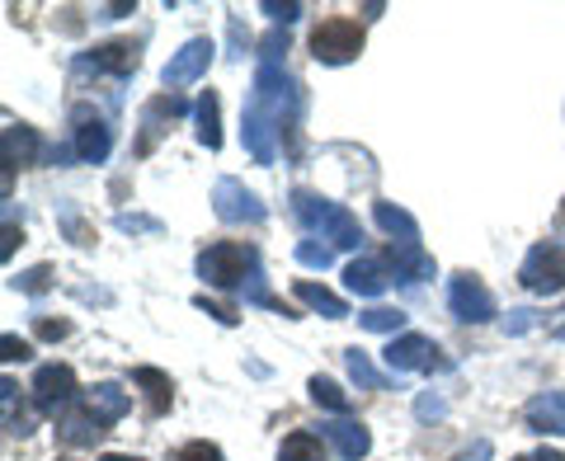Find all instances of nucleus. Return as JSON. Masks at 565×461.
<instances>
[{"label":"nucleus","instance_id":"nucleus-1","mask_svg":"<svg viewBox=\"0 0 565 461\" xmlns=\"http://www.w3.org/2000/svg\"><path fill=\"white\" fill-rule=\"evenodd\" d=\"M292 118H297L292 76L274 62H259L255 85H250L245 109H241V141H245V151L255 156V165L278 161V137H282V128H292Z\"/></svg>","mask_w":565,"mask_h":461},{"label":"nucleus","instance_id":"nucleus-2","mask_svg":"<svg viewBox=\"0 0 565 461\" xmlns=\"http://www.w3.org/2000/svg\"><path fill=\"white\" fill-rule=\"evenodd\" d=\"M292 217L302 222L311 236L330 240V250H359V245H363V226H359V217H353L344 203L321 199V193L297 189V193H292Z\"/></svg>","mask_w":565,"mask_h":461},{"label":"nucleus","instance_id":"nucleus-3","mask_svg":"<svg viewBox=\"0 0 565 461\" xmlns=\"http://www.w3.org/2000/svg\"><path fill=\"white\" fill-rule=\"evenodd\" d=\"M363 52V24L349 20V14H330L311 29V57L321 66H344Z\"/></svg>","mask_w":565,"mask_h":461},{"label":"nucleus","instance_id":"nucleus-4","mask_svg":"<svg viewBox=\"0 0 565 461\" xmlns=\"http://www.w3.org/2000/svg\"><path fill=\"white\" fill-rule=\"evenodd\" d=\"M255 269H259V259L250 245H241V240H217L199 255V278L207 288H236V282Z\"/></svg>","mask_w":565,"mask_h":461},{"label":"nucleus","instance_id":"nucleus-5","mask_svg":"<svg viewBox=\"0 0 565 461\" xmlns=\"http://www.w3.org/2000/svg\"><path fill=\"white\" fill-rule=\"evenodd\" d=\"M519 282L533 297H556L565 292V245L556 240H537L527 259L519 264Z\"/></svg>","mask_w":565,"mask_h":461},{"label":"nucleus","instance_id":"nucleus-6","mask_svg":"<svg viewBox=\"0 0 565 461\" xmlns=\"http://www.w3.org/2000/svg\"><path fill=\"white\" fill-rule=\"evenodd\" d=\"M382 363H386L392 377H405V372H444L448 367V358L438 353V344L429 340V334H415V330L396 334V340L382 349Z\"/></svg>","mask_w":565,"mask_h":461},{"label":"nucleus","instance_id":"nucleus-7","mask_svg":"<svg viewBox=\"0 0 565 461\" xmlns=\"http://www.w3.org/2000/svg\"><path fill=\"white\" fill-rule=\"evenodd\" d=\"M448 307H452L457 321H467V325H486L500 315V301H494V292L476 274H457L448 282Z\"/></svg>","mask_w":565,"mask_h":461},{"label":"nucleus","instance_id":"nucleus-8","mask_svg":"<svg viewBox=\"0 0 565 461\" xmlns=\"http://www.w3.org/2000/svg\"><path fill=\"white\" fill-rule=\"evenodd\" d=\"M212 212L222 222H245V226H264L269 222V207L259 203L255 189H245L241 180H217L212 184Z\"/></svg>","mask_w":565,"mask_h":461},{"label":"nucleus","instance_id":"nucleus-9","mask_svg":"<svg viewBox=\"0 0 565 461\" xmlns=\"http://www.w3.org/2000/svg\"><path fill=\"white\" fill-rule=\"evenodd\" d=\"M76 396H81V386L66 363H43L33 372V405H39V415H57V410L66 415Z\"/></svg>","mask_w":565,"mask_h":461},{"label":"nucleus","instance_id":"nucleus-10","mask_svg":"<svg viewBox=\"0 0 565 461\" xmlns=\"http://www.w3.org/2000/svg\"><path fill=\"white\" fill-rule=\"evenodd\" d=\"M212 52H217V43H212V39H189V43L166 62V71H161L166 90L174 95V90H184V85L203 81V76H207V66H212Z\"/></svg>","mask_w":565,"mask_h":461},{"label":"nucleus","instance_id":"nucleus-11","mask_svg":"<svg viewBox=\"0 0 565 461\" xmlns=\"http://www.w3.org/2000/svg\"><path fill=\"white\" fill-rule=\"evenodd\" d=\"M71 118L81 122V128H76V156L85 165H104V161H109V151H114V128L104 118H90L85 109H76Z\"/></svg>","mask_w":565,"mask_h":461},{"label":"nucleus","instance_id":"nucleus-12","mask_svg":"<svg viewBox=\"0 0 565 461\" xmlns=\"http://www.w3.org/2000/svg\"><path fill=\"white\" fill-rule=\"evenodd\" d=\"M321 438L344 461H363L367 452H373V433H367L359 419H330V424H321Z\"/></svg>","mask_w":565,"mask_h":461},{"label":"nucleus","instance_id":"nucleus-13","mask_svg":"<svg viewBox=\"0 0 565 461\" xmlns=\"http://www.w3.org/2000/svg\"><path fill=\"white\" fill-rule=\"evenodd\" d=\"M57 433H62L66 448H95V442H99L104 433H109V419L95 415L90 405H81V410H66V415H62Z\"/></svg>","mask_w":565,"mask_h":461},{"label":"nucleus","instance_id":"nucleus-14","mask_svg":"<svg viewBox=\"0 0 565 461\" xmlns=\"http://www.w3.org/2000/svg\"><path fill=\"white\" fill-rule=\"evenodd\" d=\"M39 161H52V151L43 147V137L33 132L29 122H10V128H6V170L39 165Z\"/></svg>","mask_w":565,"mask_h":461},{"label":"nucleus","instance_id":"nucleus-15","mask_svg":"<svg viewBox=\"0 0 565 461\" xmlns=\"http://www.w3.org/2000/svg\"><path fill=\"white\" fill-rule=\"evenodd\" d=\"M189 114V104L180 95H156L147 109H141V141H137V156H147L156 147V137H161V118H184Z\"/></svg>","mask_w":565,"mask_h":461},{"label":"nucleus","instance_id":"nucleus-16","mask_svg":"<svg viewBox=\"0 0 565 461\" xmlns=\"http://www.w3.org/2000/svg\"><path fill=\"white\" fill-rule=\"evenodd\" d=\"M523 419L533 433H565V392H542L523 405Z\"/></svg>","mask_w":565,"mask_h":461},{"label":"nucleus","instance_id":"nucleus-17","mask_svg":"<svg viewBox=\"0 0 565 461\" xmlns=\"http://www.w3.org/2000/svg\"><path fill=\"white\" fill-rule=\"evenodd\" d=\"M344 288H349L353 297H382L386 288H392V274H386L382 259L363 255V259H353L349 269H344Z\"/></svg>","mask_w":565,"mask_h":461},{"label":"nucleus","instance_id":"nucleus-18","mask_svg":"<svg viewBox=\"0 0 565 461\" xmlns=\"http://www.w3.org/2000/svg\"><path fill=\"white\" fill-rule=\"evenodd\" d=\"M373 222L386 230V236H392V245H419V222L401 203H377Z\"/></svg>","mask_w":565,"mask_h":461},{"label":"nucleus","instance_id":"nucleus-19","mask_svg":"<svg viewBox=\"0 0 565 461\" xmlns=\"http://www.w3.org/2000/svg\"><path fill=\"white\" fill-rule=\"evenodd\" d=\"M132 386H141V392H147L151 415H166V410H170V400H174V382H170V372L141 363V367H132Z\"/></svg>","mask_w":565,"mask_h":461},{"label":"nucleus","instance_id":"nucleus-20","mask_svg":"<svg viewBox=\"0 0 565 461\" xmlns=\"http://www.w3.org/2000/svg\"><path fill=\"white\" fill-rule=\"evenodd\" d=\"M386 259H392V269H396V282H424V278H434V259L424 255L419 245H392Z\"/></svg>","mask_w":565,"mask_h":461},{"label":"nucleus","instance_id":"nucleus-21","mask_svg":"<svg viewBox=\"0 0 565 461\" xmlns=\"http://www.w3.org/2000/svg\"><path fill=\"white\" fill-rule=\"evenodd\" d=\"M137 47L132 43H104L95 47L90 57H81V66H95V71H114V76H132L137 71Z\"/></svg>","mask_w":565,"mask_h":461},{"label":"nucleus","instance_id":"nucleus-22","mask_svg":"<svg viewBox=\"0 0 565 461\" xmlns=\"http://www.w3.org/2000/svg\"><path fill=\"white\" fill-rule=\"evenodd\" d=\"M344 367H349V377H353L359 392H386V386L396 382V377H386V372L373 358H367L363 349H344Z\"/></svg>","mask_w":565,"mask_h":461},{"label":"nucleus","instance_id":"nucleus-23","mask_svg":"<svg viewBox=\"0 0 565 461\" xmlns=\"http://www.w3.org/2000/svg\"><path fill=\"white\" fill-rule=\"evenodd\" d=\"M297 301H302V307H311V311H321L326 315V321H344V315H349V301L344 297H334L330 288H321V282H297Z\"/></svg>","mask_w":565,"mask_h":461},{"label":"nucleus","instance_id":"nucleus-24","mask_svg":"<svg viewBox=\"0 0 565 461\" xmlns=\"http://www.w3.org/2000/svg\"><path fill=\"white\" fill-rule=\"evenodd\" d=\"M85 405L114 424V419H122V415L132 410V396L122 392V386H114V382H99V386H90V392H85Z\"/></svg>","mask_w":565,"mask_h":461},{"label":"nucleus","instance_id":"nucleus-25","mask_svg":"<svg viewBox=\"0 0 565 461\" xmlns=\"http://www.w3.org/2000/svg\"><path fill=\"white\" fill-rule=\"evenodd\" d=\"M193 118H199V141L207 151H222V104L212 90H203V99L193 104Z\"/></svg>","mask_w":565,"mask_h":461},{"label":"nucleus","instance_id":"nucleus-26","mask_svg":"<svg viewBox=\"0 0 565 461\" xmlns=\"http://www.w3.org/2000/svg\"><path fill=\"white\" fill-rule=\"evenodd\" d=\"M278 461H326L321 433H307V429L288 433V438H282V448H278Z\"/></svg>","mask_w":565,"mask_h":461},{"label":"nucleus","instance_id":"nucleus-27","mask_svg":"<svg viewBox=\"0 0 565 461\" xmlns=\"http://www.w3.org/2000/svg\"><path fill=\"white\" fill-rule=\"evenodd\" d=\"M245 307L282 311V315H292V321H297V311H292V307H282V297H274V292H269V278H264V269H255L250 278H245Z\"/></svg>","mask_w":565,"mask_h":461},{"label":"nucleus","instance_id":"nucleus-28","mask_svg":"<svg viewBox=\"0 0 565 461\" xmlns=\"http://www.w3.org/2000/svg\"><path fill=\"white\" fill-rule=\"evenodd\" d=\"M307 392H311V400L321 405V410H330L334 419H344V415H349V396H344L330 377H311V382H307Z\"/></svg>","mask_w":565,"mask_h":461},{"label":"nucleus","instance_id":"nucleus-29","mask_svg":"<svg viewBox=\"0 0 565 461\" xmlns=\"http://www.w3.org/2000/svg\"><path fill=\"white\" fill-rule=\"evenodd\" d=\"M57 222H62V230L71 236V245H81V250H90V245H95V226H85L76 203H62L57 207Z\"/></svg>","mask_w":565,"mask_h":461},{"label":"nucleus","instance_id":"nucleus-30","mask_svg":"<svg viewBox=\"0 0 565 461\" xmlns=\"http://www.w3.org/2000/svg\"><path fill=\"white\" fill-rule=\"evenodd\" d=\"M359 325L363 330H373V334H405V311H392V307H373V311H363L359 315Z\"/></svg>","mask_w":565,"mask_h":461},{"label":"nucleus","instance_id":"nucleus-31","mask_svg":"<svg viewBox=\"0 0 565 461\" xmlns=\"http://www.w3.org/2000/svg\"><path fill=\"white\" fill-rule=\"evenodd\" d=\"M52 278H57V274H52V264H33V269H24L20 278H10V282H14V288H20L24 297H43V292L52 288Z\"/></svg>","mask_w":565,"mask_h":461},{"label":"nucleus","instance_id":"nucleus-32","mask_svg":"<svg viewBox=\"0 0 565 461\" xmlns=\"http://www.w3.org/2000/svg\"><path fill=\"white\" fill-rule=\"evenodd\" d=\"M297 264H302V269H330L334 264V250L330 245H321V240H297Z\"/></svg>","mask_w":565,"mask_h":461},{"label":"nucleus","instance_id":"nucleus-33","mask_svg":"<svg viewBox=\"0 0 565 461\" xmlns=\"http://www.w3.org/2000/svg\"><path fill=\"white\" fill-rule=\"evenodd\" d=\"M170 461H226V457H222L217 442L199 438V442H184V448H174V452H170Z\"/></svg>","mask_w":565,"mask_h":461},{"label":"nucleus","instance_id":"nucleus-34","mask_svg":"<svg viewBox=\"0 0 565 461\" xmlns=\"http://www.w3.org/2000/svg\"><path fill=\"white\" fill-rule=\"evenodd\" d=\"M415 415H419L424 424H429V419H444V415H448V400H444V396H434V392H419Z\"/></svg>","mask_w":565,"mask_h":461},{"label":"nucleus","instance_id":"nucleus-35","mask_svg":"<svg viewBox=\"0 0 565 461\" xmlns=\"http://www.w3.org/2000/svg\"><path fill=\"white\" fill-rule=\"evenodd\" d=\"M264 14H269V20L282 29V24H292V20H302V6H297V0H288V6H278V0H264L259 6Z\"/></svg>","mask_w":565,"mask_h":461},{"label":"nucleus","instance_id":"nucleus-36","mask_svg":"<svg viewBox=\"0 0 565 461\" xmlns=\"http://www.w3.org/2000/svg\"><path fill=\"white\" fill-rule=\"evenodd\" d=\"M0 349H6V363H29V358H33V344L20 340V334H6V340H0Z\"/></svg>","mask_w":565,"mask_h":461},{"label":"nucleus","instance_id":"nucleus-37","mask_svg":"<svg viewBox=\"0 0 565 461\" xmlns=\"http://www.w3.org/2000/svg\"><path fill=\"white\" fill-rule=\"evenodd\" d=\"M533 325H537V311H527V307H519V311L504 315V334H527Z\"/></svg>","mask_w":565,"mask_h":461},{"label":"nucleus","instance_id":"nucleus-38","mask_svg":"<svg viewBox=\"0 0 565 461\" xmlns=\"http://www.w3.org/2000/svg\"><path fill=\"white\" fill-rule=\"evenodd\" d=\"M259 47H264V62H274V66H278V57H282V52H288V29H274V33H269V39H264Z\"/></svg>","mask_w":565,"mask_h":461},{"label":"nucleus","instance_id":"nucleus-39","mask_svg":"<svg viewBox=\"0 0 565 461\" xmlns=\"http://www.w3.org/2000/svg\"><path fill=\"white\" fill-rule=\"evenodd\" d=\"M193 307L207 311L212 321H222V325H236V311L232 307H217V301H207V297H193Z\"/></svg>","mask_w":565,"mask_h":461},{"label":"nucleus","instance_id":"nucleus-40","mask_svg":"<svg viewBox=\"0 0 565 461\" xmlns=\"http://www.w3.org/2000/svg\"><path fill=\"white\" fill-rule=\"evenodd\" d=\"M118 230H161L156 217H137V212H118Z\"/></svg>","mask_w":565,"mask_h":461},{"label":"nucleus","instance_id":"nucleus-41","mask_svg":"<svg viewBox=\"0 0 565 461\" xmlns=\"http://www.w3.org/2000/svg\"><path fill=\"white\" fill-rule=\"evenodd\" d=\"M226 29H232V57L241 62V57H245V47H250V33L241 29V20H236V14H232V20H226Z\"/></svg>","mask_w":565,"mask_h":461},{"label":"nucleus","instance_id":"nucleus-42","mask_svg":"<svg viewBox=\"0 0 565 461\" xmlns=\"http://www.w3.org/2000/svg\"><path fill=\"white\" fill-rule=\"evenodd\" d=\"M39 334H43V340H66L71 325L66 321H39Z\"/></svg>","mask_w":565,"mask_h":461},{"label":"nucleus","instance_id":"nucleus-43","mask_svg":"<svg viewBox=\"0 0 565 461\" xmlns=\"http://www.w3.org/2000/svg\"><path fill=\"white\" fill-rule=\"evenodd\" d=\"M514 461H565V452H556V448H537V452H523V457H514Z\"/></svg>","mask_w":565,"mask_h":461},{"label":"nucleus","instance_id":"nucleus-44","mask_svg":"<svg viewBox=\"0 0 565 461\" xmlns=\"http://www.w3.org/2000/svg\"><path fill=\"white\" fill-rule=\"evenodd\" d=\"M490 452H494V448H490V442L481 438V442H476V448H467V452L457 457V461H490Z\"/></svg>","mask_w":565,"mask_h":461},{"label":"nucleus","instance_id":"nucleus-45","mask_svg":"<svg viewBox=\"0 0 565 461\" xmlns=\"http://www.w3.org/2000/svg\"><path fill=\"white\" fill-rule=\"evenodd\" d=\"M14 240H24V236L14 230V222H6V245H0V259H10V255H14Z\"/></svg>","mask_w":565,"mask_h":461},{"label":"nucleus","instance_id":"nucleus-46","mask_svg":"<svg viewBox=\"0 0 565 461\" xmlns=\"http://www.w3.org/2000/svg\"><path fill=\"white\" fill-rule=\"evenodd\" d=\"M128 10H132V6H104L99 14H104V20H122V14H128Z\"/></svg>","mask_w":565,"mask_h":461},{"label":"nucleus","instance_id":"nucleus-47","mask_svg":"<svg viewBox=\"0 0 565 461\" xmlns=\"http://www.w3.org/2000/svg\"><path fill=\"white\" fill-rule=\"evenodd\" d=\"M99 461H141V457H122V452H109V457H99Z\"/></svg>","mask_w":565,"mask_h":461},{"label":"nucleus","instance_id":"nucleus-48","mask_svg":"<svg viewBox=\"0 0 565 461\" xmlns=\"http://www.w3.org/2000/svg\"><path fill=\"white\" fill-rule=\"evenodd\" d=\"M556 340H565V315H561V321H556Z\"/></svg>","mask_w":565,"mask_h":461},{"label":"nucleus","instance_id":"nucleus-49","mask_svg":"<svg viewBox=\"0 0 565 461\" xmlns=\"http://www.w3.org/2000/svg\"><path fill=\"white\" fill-rule=\"evenodd\" d=\"M561 207H565V203H561Z\"/></svg>","mask_w":565,"mask_h":461}]
</instances>
